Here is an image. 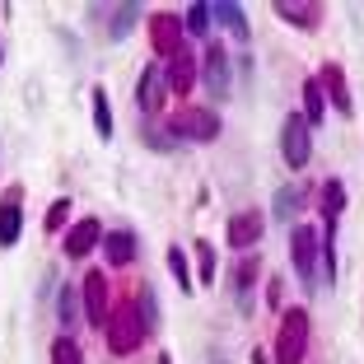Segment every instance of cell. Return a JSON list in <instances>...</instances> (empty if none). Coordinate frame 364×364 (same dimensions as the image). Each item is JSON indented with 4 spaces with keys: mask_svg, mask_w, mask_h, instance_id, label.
I'll return each mask as SVG.
<instances>
[{
    "mask_svg": "<svg viewBox=\"0 0 364 364\" xmlns=\"http://www.w3.org/2000/svg\"><path fill=\"white\" fill-rule=\"evenodd\" d=\"M280 154H285L289 168H304L309 154H313V131H309V122H304L299 112H289L285 127H280Z\"/></svg>",
    "mask_w": 364,
    "mask_h": 364,
    "instance_id": "277c9868",
    "label": "cell"
},
{
    "mask_svg": "<svg viewBox=\"0 0 364 364\" xmlns=\"http://www.w3.org/2000/svg\"><path fill=\"white\" fill-rule=\"evenodd\" d=\"M318 85L327 89V94H332L336 112H346V117H350V112H355V103H350V85H346V70H341V65H322Z\"/></svg>",
    "mask_w": 364,
    "mask_h": 364,
    "instance_id": "5bb4252c",
    "label": "cell"
},
{
    "mask_svg": "<svg viewBox=\"0 0 364 364\" xmlns=\"http://www.w3.org/2000/svg\"><path fill=\"white\" fill-rule=\"evenodd\" d=\"M210 19H220V23H225V28L238 38V43H247V38H252V33H247V19H243V10H238L234 0H215V5H210Z\"/></svg>",
    "mask_w": 364,
    "mask_h": 364,
    "instance_id": "2e32d148",
    "label": "cell"
},
{
    "mask_svg": "<svg viewBox=\"0 0 364 364\" xmlns=\"http://www.w3.org/2000/svg\"><path fill=\"white\" fill-rule=\"evenodd\" d=\"M187 28H192V33L210 28V5H187Z\"/></svg>",
    "mask_w": 364,
    "mask_h": 364,
    "instance_id": "4316f807",
    "label": "cell"
},
{
    "mask_svg": "<svg viewBox=\"0 0 364 364\" xmlns=\"http://www.w3.org/2000/svg\"><path fill=\"white\" fill-rule=\"evenodd\" d=\"M262 229H267V215L243 210V215H234V220H229V243H234L238 252H247V247L262 238Z\"/></svg>",
    "mask_w": 364,
    "mask_h": 364,
    "instance_id": "7c38bea8",
    "label": "cell"
},
{
    "mask_svg": "<svg viewBox=\"0 0 364 364\" xmlns=\"http://www.w3.org/2000/svg\"><path fill=\"white\" fill-rule=\"evenodd\" d=\"M341 210H346V187H341V178H327L322 182V215H327V225H336Z\"/></svg>",
    "mask_w": 364,
    "mask_h": 364,
    "instance_id": "ac0fdd59",
    "label": "cell"
},
{
    "mask_svg": "<svg viewBox=\"0 0 364 364\" xmlns=\"http://www.w3.org/2000/svg\"><path fill=\"white\" fill-rule=\"evenodd\" d=\"M322 117H327V103H322V85H318V80H309V85H304V122H309V127H318Z\"/></svg>",
    "mask_w": 364,
    "mask_h": 364,
    "instance_id": "d6986e66",
    "label": "cell"
},
{
    "mask_svg": "<svg viewBox=\"0 0 364 364\" xmlns=\"http://www.w3.org/2000/svg\"><path fill=\"white\" fill-rule=\"evenodd\" d=\"M19 225H23V192L5 187V196H0V247L19 243Z\"/></svg>",
    "mask_w": 364,
    "mask_h": 364,
    "instance_id": "ba28073f",
    "label": "cell"
},
{
    "mask_svg": "<svg viewBox=\"0 0 364 364\" xmlns=\"http://www.w3.org/2000/svg\"><path fill=\"white\" fill-rule=\"evenodd\" d=\"M168 131L178 140H215V136H220V117H215L210 107H182Z\"/></svg>",
    "mask_w": 364,
    "mask_h": 364,
    "instance_id": "5b68a950",
    "label": "cell"
},
{
    "mask_svg": "<svg viewBox=\"0 0 364 364\" xmlns=\"http://www.w3.org/2000/svg\"><path fill=\"white\" fill-rule=\"evenodd\" d=\"M150 43H154V52L168 61L173 52L182 47V28H178V14H154L150 19Z\"/></svg>",
    "mask_w": 364,
    "mask_h": 364,
    "instance_id": "8fae6325",
    "label": "cell"
},
{
    "mask_svg": "<svg viewBox=\"0 0 364 364\" xmlns=\"http://www.w3.org/2000/svg\"><path fill=\"white\" fill-rule=\"evenodd\" d=\"M276 14H280L285 23H294V28H318V19H322L318 5H299V0H280Z\"/></svg>",
    "mask_w": 364,
    "mask_h": 364,
    "instance_id": "e0dca14e",
    "label": "cell"
},
{
    "mask_svg": "<svg viewBox=\"0 0 364 364\" xmlns=\"http://www.w3.org/2000/svg\"><path fill=\"white\" fill-rule=\"evenodd\" d=\"M205 89H210L215 98H229V89H234V75H229V52L220 43H210L205 47Z\"/></svg>",
    "mask_w": 364,
    "mask_h": 364,
    "instance_id": "52a82bcc",
    "label": "cell"
},
{
    "mask_svg": "<svg viewBox=\"0 0 364 364\" xmlns=\"http://www.w3.org/2000/svg\"><path fill=\"white\" fill-rule=\"evenodd\" d=\"M299 201H304L299 187H280V192H276V220H289V215L299 210Z\"/></svg>",
    "mask_w": 364,
    "mask_h": 364,
    "instance_id": "cb8c5ba5",
    "label": "cell"
},
{
    "mask_svg": "<svg viewBox=\"0 0 364 364\" xmlns=\"http://www.w3.org/2000/svg\"><path fill=\"white\" fill-rule=\"evenodd\" d=\"M252 280H257V257H252V262H238V271H234V289H238V304H243V309H247V285H252Z\"/></svg>",
    "mask_w": 364,
    "mask_h": 364,
    "instance_id": "7402d4cb",
    "label": "cell"
},
{
    "mask_svg": "<svg viewBox=\"0 0 364 364\" xmlns=\"http://www.w3.org/2000/svg\"><path fill=\"white\" fill-rule=\"evenodd\" d=\"M196 262H201V280L215 285V252H210V243H196Z\"/></svg>",
    "mask_w": 364,
    "mask_h": 364,
    "instance_id": "83f0119b",
    "label": "cell"
},
{
    "mask_svg": "<svg viewBox=\"0 0 364 364\" xmlns=\"http://www.w3.org/2000/svg\"><path fill=\"white\" fill-rule=\"evenodd\" d=\"M94 131H98V136H112V107H107V94H103V85H98L94 89Z\"/></svg>",
    "mask_w": 364,
    "mask_h": 364,
    "instance_id": "44dd1931",
    "label": "cell"
},
{
    "mask_svg": "<svg viewBox=\"0 0 364 364\" xmlns=\"http://www.w3.org/2000/svg\"><path fill=\"white\" fill-rule=\"evenodd\" d=\"M56 313H61L65 327L75 322V289H61V299H56Z\"/></svg>",
    "mask_w": 364,
    "mask_h": 364,
    "instance_id": "f1b7e54d",
    "label": "cell"
},
{
    "mask_svg": "<svg viewBox=\"0 0 364 364\" xmlns=\"http://www.w3.org/2000/svg\"><path fill=\"white\" fill-rule=\"evenodd\" d=\"M52 364H85V355H80V346L70 341V336H56L52 341Z\"/></svg>",
    "mask_w": 364,
    "mask_h": 364,
    "instance_id": "603a6c76",
    "label": "cell"
},
{
    "mask_svg": "<svg viewBox=\"0 0 364 364\" xmlns=\"http://www.w3.org/2000/svg\"><path fill=\"white\" fill-rule=\"evenodd\" d=\"M136 19H140V5H117V10H112V23H107V38H127V33L136 28Z\"/></svg>",
    "mask_w": 364,
    "mask_h": 364,
    "instance_id": "ffe728a7",
    "label": "cell"
},
{
    "mask_svg": "<svg viewBox=\"0 0 364 364\" xmlns=\"http://www.w3.org/2000/svg\"><path fill=\"white\" fill-rule=\"evenodd\" d=\"M318 252H322V238H318V229H309V225H299L294 234H289V257H294V276L304 280V289H318Z\"/></svg>",
    "mask_w": 364,
    "mask_h": 364,
    "instance_id": "3957f363",
    "label": "cell"
},
{
    "mask_svg": "<svg viewBox=\"0 0 364 364\" xmlns=\"http://www.w3.org/2000/svg\"><path fill=\"white\" fill-rule=\"evenodd\" d=\"M168 271L178 276V285H182V289H192V285H196L192 271H187V257H182V247H168Z\"/></svg>",
    "mask_w": 364,
    "mask_h": 364,
    "instance_id": "d4e9b609",
    "label": "cell"
},
{
    "mask_svg": "<svg viewBox=\"0 0 364 364\" xmlns=\"http://www.w3.org/2000/svg\"><path fill=\"white\" fill-rule=\"evenodd\" d=\"M309 355V313L289 309L280 313V332H276V364H304Z\"/></svg>",
    "mask_w": 364,
    "mask_h": 364,
    "instance_id": "7a4b0ae2",
    "label": "cell"
},
{
    "mask_svg": "<svg viewBox=\"0 0 364 364\" xmlns=\"http://www.w3.org/2000/svg\"><path fill=\"white\" fill-rule=\"evenodd\" d=\"M107 313H112V309H107V280H103V271H89V276H85V318L103 332Z\"/></svg>",
    "mask_w": 364,
    "mask_h": 364,
    "instance_id": "9c48e42d",
    "label": "cell"
},
{
    "mask_svg": "<svg viewBox=\"0 0 364 364\" xmlns=\"http://www.w3.org/2000/svg\"><path fill=\"white\" fill-rule=\"evenodd\" d=\"M164 75H168V94H187V89L196 85V56L187 52V47H178V52L164 61Z\"/></svg>",
    "mask_w": 364,
    "mask_h": 364,
    "instance_id": "30bf717a",
    "label": "cell"
},
{
    "mask_svg": "<svg viewBox=\"0 0 364 364\" xmlns=\"http://www.w3.org/2000/svg\"><path fill=\"white\" fill-rule=\"evenodd\" d=\"M103 336H107V350H112V355H131V350H140V341H145V322H140L136 304H117V309L107 313Z\"/></svg>",
    "mask_w": 364,
    "mask_h": 364,
    "instance_id": "6da1fadb",
    "label": "cell"
},
{
    "mask_svg": "<svg viewBox=\"0 0 364 364\" xmlns=\"http://www.w3.org/2000/svg\"><path fill=\"white\" fill-rule=\"evenodd\" d=\"M103 257L112 262V267H131V262H136V238H131L127 229H112V234L103 238Z\"/></svg>",
    "mask_w": 364,
    "mask_h": 364,
    "instance_id": "9a60e30c",
    "label": "cell"
},
{
    "mask_svg": "<svg viewBox=\"0 0 364 364\" xmlns=\"http://www.w3.org/2000/svg\"><path fill=\"white\" fill-rule=\"evenodd\" d=\"M98 238H103V225H98V220H80V225H70V234H65V257H89Z\"/></svg>",
    "mask_w": 364,
    "mask_h": 364,
    "instance_id": "4fadbf2b",
    "label": "cell"
},
{
    "mask_svg": "<svg viewBox=\"0 0 364 364\" xmlns=\"http://www.w3.org/2000/svg\"><path fill=\"white\" fill-rule=\"evenodd\" d=\"M164 94H168V75H164V65H145L140 70V85H136V107L140 112H159L164 107Z\"/></svg>",
    "mask_w": 364,
    "mask_h": 364,
    "instance_id": "8992f818",
    "label": "cell"
},
{
    "mask_svg": "<svg viewBox=\"0 0 364 364\" xmlns=\"http://www.w3.org/2000/svg\"><path fill=\"white\" fill-rule=\"evenodd\" d=\"M65 215H70V201H65V196H61V201H52V210H47L43 229H47V234H56V229L65 225Z\"/></svg>",
    "mask_w": 364,
    "mask_h": 364,
    "instance_id": "484cf974",
    "label": "cell"
}]
</instances>
